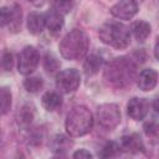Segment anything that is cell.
Masks as SVG:
<instances>
[{
	"label": "cell",
	"instance_id": "1",
	"mask_svg": "<svg viewBox=\"0 0 159 159\" xmlns=\"http://www.w3.org/2000/svg\"><path fill=\"white\" fill-rule=\"evenodd\" d=\"M89 46L88 36L78 29L70 31L60 42L58 48L63 58L70 61H77L84 57Z\"/></svg>",
	"mask_w": 159,
	"mask_h": 159
},
{
	"label": "cell",
	"instance_id": "2",
	"mask_svg": "<svg viewBox=\"0 0 159 159\" xmlns=\"http://www.w3.org/2000/svg\"><path fill=\"white\" fill-rule=\"evenodd\" d=\"M135 76V66L130 60L119 57L112 61L104 71V80L116 87H125L132 83Z\"/></svg>",
	"mask_w": 159,
	"mask_h": 159
},
{
	"label": "cell",
	"instance_id": "3",
	"mask_svg": "<svg viewBox=\"0 0 159 159\" xmlns=\"http://www.w3.org/2000/svg\"><path fill=\"white\" fill-rule=\"evenodd\" d=\"M66 130L72 137H82L92 130L93 116L84 106L73 107L66 116Z\"/></svg>",
	"mask_w": 159,
	"mask_h": 159
},
{
	"label": "cell",
	"instance_id": "4",
	"mask_svg": "<svg viewBox=\"0 0 159 159\" xmlns=\"http://www.w3.org/2000/svg\"><path fill=\"white\" fill-rule=\"evenodd\" d=\"M98 35L103 43L109 45L114 48H125L130 42L129 29L117 21L106 22L99 29Z\"/></svg>",
	"mask_w": 159,
	"mask_h": 159
},
{
	"label": "cell",
	"instance_id": "5",
	"mask_svg": "<svg viewBox=\"0 0 159 159\" xmlns=\"http://www.w3.org/2000/svg\"><path fill=\"white\" fill-rule=\"evenodd\" d=\"M97 119L98 124L104 129L112 130L120 122V112L118 106L112 103H106L98 107L97 109Z\"/></svg>",
	"mask_w": 159,
	"mask_h": 159
},
{
	"label": "cell",
	"instance_id": "6",
	"mask_svg": "<svg viewBox=\"0 0 159 159\" xmlns=\"http://www.w3.org/2000/svg\"><path fill=\"white\" fill-rule=\"evenodd\" d=\"M40 62V53L34 46H26L19 55L17 70L21 75L32 73Z\"/></svg>",
	"mask_w": 159,
	"mask_h": 159
},
{
	"label": "cell",
	"instance_id": "7",
	"mask_svg": "<svg viewBox=\"0 0 159 159\" xmlns=\"http://www.w3.org/2000/svg\"><path fill=\"white\" fill-rule=\"evenodd\" d=\"M81 83V77L77 70L67 68L61 71L56 77V87L61 93L75 92Z\"/></svg>",
	"mask_w": 159,
	"mask_h": 159
},
{
	"label": "cell",
	"instance_id": "8",
	"mask_svg": "<svg viewBox=\"0 0 159 159\" xmlns=\"http://www.w3.org/2000/svg\"><path fill=\"white\" fill-rule=\"evenodd\" d=\"M21 25V9L15 5L14 7H0V27L9 26L12 31H17Z\"/></svg>",
	"mask_w": 159,
	"mask_h": 159
},
{
	"label": "cell",
	"instance_id": "9",
	"mask_svg": "<svg viewBox=\"0 0 159 159\" xmlns=\"http://www.w3.org/2000/svg\"><path fill=\"white\" fill-rule=\"evenodd\" d=\"M138 12V5L134 0H120L111 7V14L122 20H129Z\"/></svg>",
	"mask_w": 159,
	"mask_h": 159
},
{
	"label": "cell",
	"instance_id": "10",
	"mask_svg": "<svg viewBox=\"0 0 159 159\" xmlns=\"http://www.w3.org/2000/svg\"><path fill=\"white\" fill-rule=\"evenodd\" d=\"M128 116L134 120H142L149 112V102L145 98L133 97L127 104Z\"/></svg>",
	"mask_w": 159,
	"mask_h": 159
},
{
	"label": "cell",
	"instance_id": "11",
	"mask_svg": "<svg viewBox=\"0 0 159 159\" xmlns=\"http://www.w3.org/2000/svg\"><path fill=\"white\" fill-rule=\"evenodd\" d=\"M158 82V73L155 70L145 68L139 73L138 77V87L142 91H152Z\"/></svg>",
	"mask_w": 159,
	"mask_h": 159
},
{
	"label": "cell",
	"instance_id": "12",
	"mask_svg": "<svg viewBox=\"0 0 159 159\" xmlns=\"http://www.w3.org/2000/svg\"><path fill=\"white\" fill-rule=\"evenodd\" d=\"M72 144H73L72 140H70L66 135H63V134H56L50 140V149H51L52 153L62 155V154H66L71 149Z\"/></svg>",
	"mask_w": 159,
	"mask_h": 159
},
{
	"label": "cell",
	"instance_id": "13",
	"mask_svg": "<svg viewBox=\"0 0 159 159\" xmlns=\"http://www.w3.org/2000/svg\"><path fill=\"white\" fill-rule=\"evenodd\" d=\"M45 15V26L52 34H57L63 26V15L55 11L53 9L47 11Z\"/></svg>",
	"mask_w": 159,
	"mask_h": 159
},
{
	"label": "cell",
	"instance_id": "14",
	"mask_svg": "<svg viewBox=\"0 0 159 159\" xmlns=\"http://www.w3.org/2000/svg\"><path fill=\"white\" fill-rule=\"evenodd\" d=\"M27 29L32 35L41 34L45 29V15L39 12H31L27 17Z\"/></svg>",
	"mask_w": 159,
	"mask_h": 159
},
{
	"label": "cell",
	"instance_id": "15",
	"mask_svg": "<svg viewBox=\"0 0 159 159\" xmlns=\"http://www.w3.org/2000/svg\"><path fill=\"white\" fill-rule=\"evenodd\" d=\"M120 148L124 149L125 152L135 153L143 149V143L138 134H130V135H125L122 138Z\"/></svg>",
	"mask_w": 159,
	"mask_h": 159
},
{
	"label": "cell",
	"instance_id": "16",
	"mask_svg": "<svg viewBox=\"0 0 159 159\" xmlns=\"http://www.w3.org/2000/svg\"><path fill=\"white\" fill-rule=\"evenodd\" d=\"M61 104H62V98L56 92H46L42 96V106L48 112H53L58 109Z\"/></svg>",
	"mask_w": 159,
	"mask_h": 159
},
{
	"label": "cell",
	"instance_id": "17",
	"mask_svg": "<svg viewBox=\"0 0 159 159\" xmlns=\"http://www.w3.org/2000/svg\"><path fill=\"white\" fill-rule=\"evenodd\" d=\"M132 31H133V35L137 39V41L143 42L150 35V25L143 20H138V21L133 22Z\"/></svg>",
	"mask_w": 159,
	"mask_h": 159
},
{
	"label": "cell",
	"instance_id": "18",
	"mask_svg": "<svg viewBox=\"0 0 159 159\" xmlns=\"http://www.w3.org/2000/svg\"><path fill=\"white\" fill-rule=\"evenodd\" d=\"M103 65V61L99 56L97 55H91L86 58L84 63H83V71L86 73V76H93L96 73H98V71L101 70Z\"/></svg>",
	"mask_w": 159,
	"mask_h": 159
},
{
	"label": "cell",
	"instance_id": "19",
	"mask_svg": "<svg viewBox=\"0 0 159 159\" xmlns=\"http://www.w3.org/2000/svg\"><path fill=\"white\" fill-rule=\"evenodd\" d=\"M11 107V93L9 88L0 87V117L6 114Z\"/></svg>",
	"mask_w": 159,
	"mask_h": 159
},
{
	"label": "cell",
	"instance_id": "20",
	"mask_svg": "<svg viewBox=\"0 0 159 159\" xmlns=\"http://www.w3.org/2000/svg\"><path fill=\"white\" fill-rule=\"evenodd\" d=\"M50 2L52 9L61 15L68 14L75 5V0H50Z\"/></svg>",
	"mask_w": 159,
	"mask_h": 159
},
{
	"label": "cell",
	"instance_id": "21",
	"mask_svg": "<svg viewBox=\"0 0 159 159\" xmlns=\"http://www.w3.org/2000/svg\"><path fill=\"white\" fill-rule=\"evenodd\" d=\"M43 86V81L40 77H27L24 80V87L30 93L39 92Z\"/></svg>",
	"mask_w": 159,
	"mask_h": 159
},
{
	"label": "cell",
	"instance_id": "22",
	"mask_svg": "<svg viewBox=\"0 0 159 159\" xmlns=\"http://www.w3.org/2000/svg\"><path fill=\"white\" fill-rule=\"evenodd\" d=\"M32 118H34V112L29 106H24L17 113V120L21 125H29L32 122Z\"/></svg>",
	"mask_w": 159,
	"mask_h": 159
},
{
	"label": "cell",
	"instance_id": "23",
	"mask_svg": "<svg viewBox=\"0 0 159 159\" xmlns=\"http://www.w3.org/2000/svg\"><path fill=\"white\" fill-rule=\"evenodd\" d=\"M119 149H120V147H119V144H117L116 142H108L104 147H103V149H102V152L99 153V157H102V158H109V157H114L118 152H119Z\"/></svg>",
	"mask_w": 159,
	"mask_h": 159
},
{
	"label": "cell",
	"instance_id": "24",
	"mask_svg": "<svg viewBox=\"0 0 159 159\" xmlns=\"http://www.w3.org/2000/svg\"><path fill=\"white\" fill-rule=\"evenodd\" d=\"M43 67H45V70L47 72L52 73V72H55L60 67V62L52 55H46V57L43 60Z\"/></svg>",
	"mask_w": 159,
	"mask_h": 159
},
{
	"label": "cell",
	"instance_id": "25",
	"mask_svg": "<svg viewBox=\"0 0 159 159\" xmlns=\"http://www.w3.org/2000/svg\"><path fill=\"white\" fill-rule=\"evenodd\" d=\"M12 65H14V60H12V55L10 52H5L2 55V58H1V66L5 71H10L12 68Z\"/></svg>",
	"mask_w": 159,
	"mask_h": 159
},
{
	"label": "cell",
	"instance_id": "26",
	"mask_svg": "<svg viewBox=\"0 0 159 159\" xmlns=\"http://www.w3.org/2000/svg\"><path fill=\"white\" fill-rule=\"evenodd\" d=\"M144 132L148 137H157L158 134V125L155 122H149L144 124Z\"/></svg>",
	"mask_w": 159,
	"mask_h": 159
},
{
	"label": "cell",
	"instance_id": "27",
	"mask_svg": "<svg viewBox=\"0 0 159 159\" xmlns=\"http://www.w3.org/2000/svg\"><path fill=\"white\" fill-rule=\"evenodd\" d=\"M73 158H76V159H91L92 154L86 149H80L76 153H73Z\"/></svg>",
	"mask_w": 159,
	"mask_h": 159
},
{
	"label": "cell",
	"instance_id": "28",
	"mask_svg": "<svg viewBox=\"0 0 159 159\" xmlns=\"http://www.w3.org/2000/svg\"><path fill=\"white\" fill-rule=\"evenodd\" d=\"M154 52H155V58H158V42L155 43V50H154Z\"/></svg>",
	"mask_w": 159,
	"mask_h": 159
}]
</instances>
